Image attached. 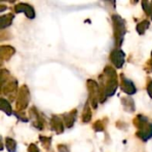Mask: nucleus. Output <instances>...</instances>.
<instances>
[{"label":"nucleus","mask_w":152,"mask_h":152,"mask_svg":"<svg viewBox=\"0 0 152 152\" xmlns=\"http://www.w3.org/2000/svg\"><path fill=\"white\" fill-rule=\"evenodd\" d=\"M100 80V102H104L108 97L115 94L118 86V75L116 70L111 66H106L103 74L99 76Z\"/></svg>","instance_id":"f257e3e1"},{"label":"nucleus","mask_w":152,"mask_h":152,"mask_svg":"<svg viewBox=\"0 0 152 152\" xmlns=\"http://www.w3.org/2000/svg\"><path fill=\"white\" fill-rule=\"evenodd\" d=\"M134 125L138 128L136 135L141 140L147 142L152 138V122L148 119V118L142 115H138L134 119Z\"/></svg>","instance_id":"f03ea898"},{"label":"nucleus","mask_w":152,"mask_h":152,"mask_svg":"<svg viewBox=\"0 0 152 152\" xmlns=\"http://www.w3.org/2000/svg\"><path fill=\"white\" fill-rule=\"evenodd\" d=\"M8 70H1V93L6 95L10 101H13L17 94V81L14 78L9 79Z\"/></svg>","instance_id":"7ed1b4c3"},{"label":"nucleus","mask_w":152,"mask_h":152,"mask_svg":"<svg viewBox=\"0 0 152 152\" xmlns=\"http://www.w3.org/2000/svg\"><path fill=\"white\" fill-rule=\"evenodd\" d=\"M112 22H113V35L115 39V45L117 47H119L122 45L124 37L126 33V21L118 14H114L112 15Z\"/></svg>","instance_id":"20e7f679"},{"label":"nucleus","mask_w":152,"mask_h":152,"mask_svg":"<svg viewBox=\"0 0 152 152\" xmlns=\"http://www.w3.org/2000/svg\"><path fill=\"white\" fill-rule=\"evenodd\" d=\"M87 89L89 92L88 102L91 103V106L94 109H97L98 103L100 102V86L96 81L93 79H88L86 81Z\"/></svg>","instance_id":"39448f33"},{"label":"nucleus","mask_w":152,"mask_h":152,"mask_svg":"<svg viewBox=\"0 0 152 152\" xmlns=\"http://www.w3.org/2000/svg\"><path fill=\"white\" fill-rule=\"evenodd\" d=\"M29 99H30V95L28 86L26 85L21 86L18 93V98L16 102L17 111H23L24 110H26L27 107L28 106Z\"/></svg>","instance_id":"423d86ee"},{"label":"nucleus","mask_w":152,"mask_h":152,"mask_svg":"<svg viewBox=\"0 0 152 152\" xmlns=\"http://www.w3.org/2000/svg\"><path fill=\"white\" fill-rule=\"evenodd\" d=\"M125 53L120 49H115L111 52L110 55V61L114 64V66L118 69H121L125 63Z\"/></svg>","instance_id":"0eeeda50"},{"label":"nucleus","mask_w":152,"mask_h":152,"mask_svg":"<svg viewBox=\"0 0 152 152\" xmlns=\"http://www.w3.org/2000/svg\"><path fill=\"white\" fill-rule=\"evenodd\" d=\"M14 11L16 13L24 12L26 17H28V19H34L36 16V12H35L33 6L26 3H20L16 4L14 6Z\"/></svg>","instance_id":"6e6552de"},{"label":"nucleus","mask_w":152,"mask_h":152,"mask_svg":"<svg viewBox=\"0 0 152 152\" xmlns=\"http://www.w3.org/2000/svg\"><path fill=\"white\" fill-rule=\"evenodd\" d=\"M29 116L33 120V126L38 130H43L45 128V119L38 113L36 107H32L29 110Z\"/></svg>","instance_id":"1a4fd4ad"},{"label":"nucleus","mask_w":152,"mask_h":152,"mask_svg":"<svg viewBox=\"0 0 152 152\" xmlns=\"http://www.w3.org/2000/svg\"><path fill=\"white\" fill-rule=\"evenodd\" d=\"M120 87H121V90L128 95H132L136 93V87L134 84L130 79L126 77L124 75H121Z\"/></svg>","instance_id":"9d476101"},{"label":"nucleus","mask_w":152,"mask_h":152,"mask_svg":"<svg viewBox=\"0 0 152 152\" xmlns=\"http://www.w3.org/2000/svg\"><path fill=\"white\" fill-rule=\"evenodd\" d=\"M50 126L52 130H53L57 134H61L64 132V123L57 116H53L50 121Z\"/></svg>","instance_id":"9b49d317"},{"label":"nucleus","mask_w":152,"mask_h":152,"mask_svg":"<svg viewBox=\"0 0 152 152\" xmlns=\"http://www.w3.org/2000/svg\"><path fill=\"white\" fill-rule=\"evenodd\" d=\"M77 110H73L69 113H66V114L62 115L63 123L67 128H71L73 126V125L75 124V121L77 119Z\"/></svg>","instance_id":"f8f14e48"},{"label":"nucleus","mask_w":152,"mask_h":152,"mask_svg":"<svg viewBox=\"0 0 152 152\" xmlns=\"http://www.w3.org/2000/svg\"><path fill=\"white\" fill-rule=\"evenodd\" d=\"M15 53V49L10 45H1L0 47V57L1 60L8 61Z\"/></svg>","instance_id":"ddd939ff"},{"label":"nucleus","mask_w":152,"mask_h":152,"mask_svg":"<svg viewBox=\"0 0 152 152\" xmlns=\"http://www.w3.org/2000/svg\"><path fill=\"white\" fill-rule=\"evenodd\" d=\"M122 105L124 106V109L127 112H134L135 110V104L132 98L129 97H123L121 99Z\"/></svg>","instance_id":"4468645a"},{"label":"nucleus","mask_w":152,"mask_h":152,"mask_svg":"<svg viewBox=\"0 0 152 152\" xmlns=\"http://www.w3.org/2000/svg\"><path fill=\"white\" fill-rule=\"evenodd\" d=\"M13 19H14V14H12V13L2 15L0 18V28L2 29H4L5 28L9 27L12 24Z\"/></svg>","instance_id":"2eb2a0df"},{"label":"nucleus","mask_w":152,"mask_h":152,"mask_svg":"<svg viewBox=\"0 0 152 152\" xmlns=\"http://www.w3.org/2000/svg\"><path fill=\"white\" fill-rule=\"evenodd\" d=\"M91 119H92V110L89 106V102L87 101L86 103L85 104L84 110L82 113V121L84 123H88L91 121Z\"/></svg>","instance_id":"dca6fc26"},{"label":"nucleus","mask_w":152,"mask_h":152,"mask_svg":"<svg viewBox=\"0 0 152 152\" xmlns=\"http://www.w3.org/2000/svg\"><path fill=\"white\" fill-rule=\"evenodd\" d=\"M0 109H1L2 111H4L8 116L12 115V107H11L10 103L8 102V101H6L4 98L0 99Z\"/></svg>","instance_id":"f3484780"},{"label":"nucleus","mask_w":152,"mask_h":152,"mask_svg":"<svg viewBox=\"0 0 152 152\" xmlns=\"http://www.w3.org/2000/svg\"><path fill=\"white\" fill-rule=\"evenodd\" d=\"M150 21L149 20H142V22L138 23L136 26V30L140 35H143L145 31L149 28L150 27Z\"/></svg>","instance_id":"a211bd4d"},{"label":"nucleus","mask_w":152,"mask_h":152,"mask_svg":"<svg viewBox=\"0 0 152 152\" xmlns=\"http://www.w3.org/2000/svg\"><path fill=\"white\" fill-rule=\"evenodd\" d=\"M5 147L9 152H15L17 147L16 142L10 137H7L5 138Z\"/></svg>","instance_id":"6ab92c4d"},{"label":"nucleus","mask_w":152,"mask_h":152,"mask_svg":"<svg viewBox=\"0 0 152 152\" xmlns=\"http://www.w3.org/2000/svg\"><path fill=\"white\" fill-rule=\"evenodd\" d=\"M142 8L144 10V12L148 14V15H152V1H143L142 3Z\"/></svg>","instance_id":"aec40b11"},{"label":"nucleus","mask_w":152,"mask_h":152,"mask_svg":"<svg viewBox=\"0 0 152 152\" xmlns=\"http://www.w3.org/2000/svg\"><path fill=\"white\" fill-rule=\"evenodd\" d=\"M39 140H40V142H41V143H42L44 148H45L46 150H48L50 148V146H51V140H52L51 137H45V136L40 135L39 136Z\"/></svg>","instance_id":"412c9836"},{"label":"nucleus","mask_w":152,"mask_h":152,"mask_svg":"<svg viewBox=\"0 0 152 152\" xmlns=\"http://www.w3.org/2000/svg\"><path fill=\"white\" fill-rule=\"evenodd\" d=\"M93 127H94V129L96 132H102V131H104V129H105V124H104V122H103L102 120H97V121L94 124Z\"/></svg>","instance_id":"4be33fe9"},{"label":"nucleus","mask_w":152,"mask_h":152,"mask_svg":"<svg viewBox=\"0 0 152 152\" xmlns=\"http://www.w3.org/2000/svg\"><path fill=\"white\" fill-rule=\"evenodd\" d=\"M14 115H15L20 120H21V121H23V122H28V118L25 116V114H24L22 111H14Z\"/></svg>","instance_id":"5701e85b"},{"label":"nucleus","mask_w":152,"mask_h":152,"mask_svg":"<svg viewBox=\"0 0 152 152\" xmlns=\"http://www.w3.org/2000/svg\"><path fill=\"white\" fill-rule=\"evenodd\" d=\"M28 152H40V151H39V150H38V148H37V146L36 144L31 143V144L28 146Z\"/></svg>","instance_id":"b1692460"},{"label":"nucleus","mask_w":152,"mask_h":152,"mask_svg":"<svg viewBox=\"0 0 152 152\" xmlns=\"http://www.w3.org/2000/svg\"><path fill=\"white\" fill-rule=\"evenodd\" d=\"M58 151L59 152H69L68 147L64 144H60L58 145Z\"/></svg>","instance_id":"393cba45"},{"label":"nucleus","mask_w":152,"mask_h":152,"mask_svg":"<svg viewBox=\"0 0 152 152\" xmlns=\"http://www.w3.org/2000/svg\"><path fill=\"white\" fill-rule=\"evenodd\" d=\"M147 91H148V94H149L150 97L152 99V80H150V82L148 83Z\"/></svg>","instance_id":"a878e982"},{"label":"nucleus","mask_w":152,"mask_h":152,"mask_svg":"<svg viewBox=\"0 0 152 152\" xmlns=\"http://www.w3.org/2000/svg\"><path fill=\"white\" fill-rule=\"evenodd\" d=\"M151 63H152V52H151Z\"/></svg>","instance_id":"bb28decb"}]
</instances>
